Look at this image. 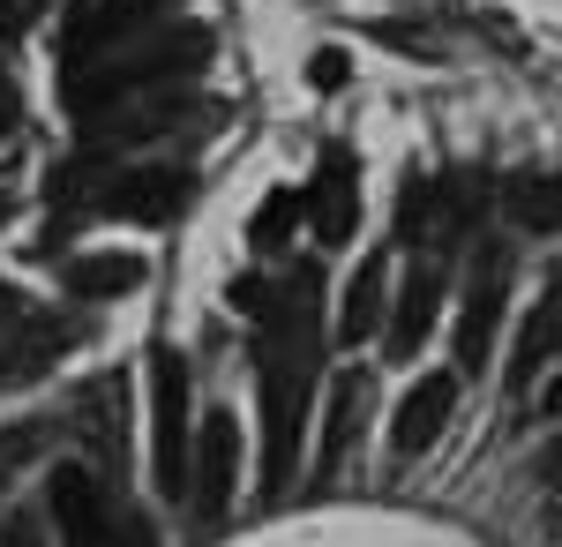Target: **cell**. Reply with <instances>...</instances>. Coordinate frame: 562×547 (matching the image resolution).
Here are the masks:
<instances>
[{"label":"cell","mask_w":562,"mask_h":547,"mask_svg":"<svg viewBox=\"0 0 562 547\" xmlns=\"http://www.w3.org/2000/svg\"><path fill=\"white\" fill-rule=\"evenodd\" d=\"M315 270H301L278 308L262 315V488H285L293 465H301V421H307V390H315Z\"/></svg>","instance_id":"cell-1"},{"label":"cell","mask_w":562,"mask_h":547,"mask_svg":"<svg viewBox=\"0 0 562 547\" xmlns=\"http://www.w3.org/2000/svg\"><path fill=\"white\" fill-rule=\"evenodd\" d=\"M211 60V31H150V38H135L128 53H105V60H90L68 76V105L76 113H98V105H113V98H128L143 83H166V76H188V68H203Z\"/></svg>","instance_id":"cell-2"},{"label":"cell","mask_w":562,"mask_h":547,"mask_svg":"<svg viewBox=\"0 0 562 547\" xmlns=\"http://www.w3.org/2000/svg\"><path fill=\"white\" fill-rule=\"evenodd\" d=\"M188 465H195V443H188V368L166 345V353H150V472H158L166 503H180Z\"/></svg>","instance_id":"cell-3"},{"label":"cell","mask_w":562,"mask_h":547,"mask_svg":"<svg viewBox=\"0 0 562 547\" xmlns=\"http://www.w3.org/2000/svg\"><path fill=\"white\" fill-rule=\"evenodd\" d=\"M503 300H510V255L480 248V270L465 286V308H458V376H473L495 345V323H503Z\"/></svg>","instance_id":"cell-4"},{"label":"cell","mask_w":562,"mask_h":547,"mask_svg":"<svg viewBox=\"0 0 562 547\" xmlns=\"http://www.w3.org/2000/svg\"><path fill=\"white\" fill-rule=\"evenodd\" d=\"M233 472H240V421H233V413H203V427H195V465H188L195 517H225Z\"/></svg>","instance_id":"cell-5"},{"label":"cell","mask_w":562,"mask_h":547,"mask_svg":"<svg viewBox=\"0 0 562 547\" xmlns=\"http://www.w3.org/2000/svg\"><path fill=\"white\" fill-rule=\"evenodd\" d=\"M45 503H53V525H60V547H105L113 533V503L98 495L83 465H53L45 472Z\"/></svg>","instance_id":"cell-6"},{"label":"cell","mask_w":562,"mask_h":547,"mask_svg":"<svg viewBox=\"0 0 562 547\" xmlns=\"http://www.w3.org/2000/svg\"><path fill=\"white\" fill-rule=\"evenodd\" d=\"M450 405H458V376H420L405 390V405H397V421H390V450L397 458H420L442 443V427H450Z\"/></svg>","instance_id":"cell-7"},{"label":"cell","mask_w":562,"mask_h":547,"mask_svg":"<svg viewBox=\"0 0 562 547\" xmlns=\"http://www.w3.org/2000/svg\"><path fill=\"white\" fill-rule=\"evenodd\" d=\"M307 225H315V241H352V225H360V180H352V158L346 150H323V166H315V188H307Z\"/></svg>","instance_id":"cell-8"},{"label":"cell","mask_w":562,"mask_h":547,"mask_svg":"<svg viewBox=\"0 0 562 547\" xmlns=\"http://www.w3.org/2000/svg\"><path fill=\"white\" fill-rule=\"evenodd\" d=\"M435 315H442V255H420L413 278H405V293H397V308H390V353L413 360L420 337L435 331Z\"/></svg>","instance_id":"cell-9"},{"label":"cell","mask_w":562,"mask_h":547,"mask_svg":"<svg viewBox=\"0 0 562 547\" xmlns=\"http://www.w3.org/2000/svg\"><path fill=\"white\" fill-rule=\"evenodd\" d=\"M180 196H188V180L173 166H135L121 172L113 188H105V211L113 217H143V225H166L180 211Z\"/></svg>","instance_id":"cell-10"},{"label":"cell","mask_w":562,"mask_h":547,"mask_svg":"<svg viewBox=\"0 0 562 547\" xmlns=\"http://www.w3.org/2000/svg\"><path fill=\"white\" fill-rule=\"evenodd\" d=\"M360 413H368V376H338L330 382V405H323V443H315V480H330L346 465L352 435H360Z\"/></svg>","instance_id":"cell-11"},{"label":"cell","mask_w":562,"mask_h":547,"mask_svg":"<svg viewBox=\"0 0 562 547\" xmlns=\"http://www.w3.org/2000/svg\"><path fill=\"white\" fill-rule=\"evenodd\" d=\"M150 270H143V255H76L68 270H60V286L76 300H113V293H135Z\"/></svg>","instance_id":"cell-12"},{"label":"cell","mask_w":562,"mask_h":547,"mask_svg":"<svg viewBox=\"0 0 562 547\" xmlns=\"http://www.w3.org/2000/svg\"><path fill=\"white\" fill-rule=\"evenodd\" d=\"M562 353V270H555V286H548V300H540V315L525 323V337H518V360H510V382H532L548 360Z\"/></svg>","instance_id":"cell-13"},{"label":"cell","mask_w":562,"mask_h":547,"mask_svg":"<svg viewBox=\"0 0 562 547\" xmlns=\"http://www.w3.org/2000/svg\"><path fill=\"white\" fill-rule=\"evenodd\" d=\"M383 278H390L383 255H368V263H360V278L346 286V315H338V337H352V345H360V337L383 331V315H390V308H383Z\"/></svg>","instance_id":"cell-14"},{"label":"cell","mask_w":562,"mask_h":547,"mask_svg":"<svg viewBox=\"0 0 562 547\" xmlns=\"http://www.w3.org/2000/svg\"><path fill=\"white\" fill-rule=\"evenodd\" d=\"M510 217L525 233H555L562 225V172H525L510 188Z\"/></svg>","instance_id":"cell-15"},{"label":"cell","mask_w":562,"mask_h":547,"mask_svg":"<svg viewBox=\"0 0 562 547\" xmlns=\"http://www.w3.org/2000/svg\"><path fill=\"white\" fill-rule=\"evenodd\" d=\"M293 211H307V196H270V211L256 217V248H278L285 225H293Z\"/></svg>","instance_id":"cell-16"},{"label":"cell","mask_w":562,"mask_h":547,"mask_svg":"<svg viewBox=\"0 0 562 547\" xmlns=\"http://www.w3.org/2000/svg\"><path fill=\"white\" fill-rule=\"evenodd\" d=\"M307 76H315V90H338V83H346V53H338V45H330V53H315V60H307Z\"/></svg>","instance_id":"cell-17"},{"label":"cell","mask_w":562,"mask_h":547,"mask_svg":"<svg viewBox=\"0 0 562 547\" xmlns=\"http://www.w3.org/2000/svg\"><path fill=\"white\" fill-rule=\"evenodd\" d=\"M8 323H23V293H15V286H0V331H8Z\"/></svg>","instance_id":"cell-18"},{"label":"cell","mask_w":562,"mask_h":547,"mask_svg":"<svg viewBox=\"0 0 562 547\" xmlns=\"http://www.w3.org/2000/svg\"><path fill=\"white\" fill-rule=\"evenodd\" d=\"M8 547H38V533H31V517H15V525H8Z\"/></svg>","instance_id":"cell-19"},{"label":"cell","mask_w":562,"mask_h":547,"mask_svg":"<svg viewBox=\"0 0 562 547\" xmlns=\"http://www.w3.org/2000/svg\"><path fill=\"white\" fill-rule=\"evenodd\" d=\"M540 472H548V480H562V443H548V458H540Z\"/></svg>","instance_id":"cell-20"},{"label":"cell","mask_w":562,"mask_h":547,"mask_svg":"<svg viewBox=\"0 0 562 547\" xmlns=\"http://www.w3.org/2000/svg\"><path fill=\"white\" fill-rule=\"evenodd\" d=\"M8 121H15V98H8V83H0V135H8Z\"/></svg>","instance_id":"cell-21"},{"label":"cell","mask_w":562,"mask_h":547,"mask_svg":"<svg viewBox=\"0 0 562 547\" xmlns=\"http://www.w3.org/2000/svg\"><path fill=\"white\" fill-rule=\"evenodd\" d=\"M540 405H548V413H562V376L548 382V398H540Z\"/></svg>","instance_id":"cell-22"}]
</instances>
